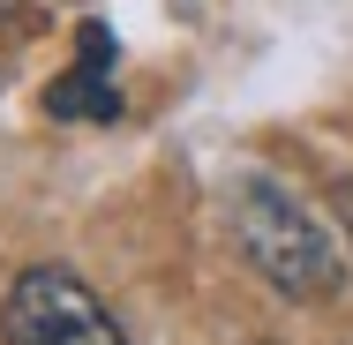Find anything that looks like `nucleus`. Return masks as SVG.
Masks as SVG:
<instances>
[{
    "mask_svg": "<svg viewBox=\"0 0 353 345\" xmlns=\"http://www.w3.org/2000/svg\"><path fill=\"white\" fill-rule=\"evenodd\" d=\"M225 210H233V240H241L248 271L263 278L271 293H285V300H331L346 285V263H339L331 233L293 203L279 180H256V173L233 180Z\"/></svg>",
    "mask_w": 353,
    "mask_h": 345,
    "instance_id": "nucleus-1",
    "label": "nucleus"
},
{
    "mask_svg": "<svg viewBox=\"0 0 353 345\" xmlns=\"http://www.w3.org/2000/svg\"><path fill=\"white\" fill-rule=\"evenodd\" d=\"M0 331H8V345H121L113 308L61 263H30L8 285Z\"/></svg>",
    "mask_w": 353,
    "mask_h": 345,
    "instance_id": "nucleus-2",
    "label": "nucleus"
},
{
    "mask_svg": "<svg viewBox=\"0 0 353 345\" xmlns=\"http://www.w3.org/2000/svg\"><path fill=\"white\" fill-rule=\"evenodd\" d=\"M98 68H105V30H90V38H83V68L53 90V113H98V121H113V113H121V98L98 83Z\"/></svg>",
    "mask_w": 353,
    "mask_h": 345,
    "instance_id": "nucleus-3",
    "label": "nucleus"
},
{
    "mask_svg": "<svg viewBox=\"0 0 353 345\" xmlns=\"http://www.w3.org/2000/svg\"><path fill=\"white\" fill-rule=\"evenodd\" d=\"M346 225H353V188H346Z\"/></svg>",
    "mask_w": 353,
    "mask_h": 345,
    "instance_id": "nucleus-4",
    "label": "nucleus"
}]
</instances>
